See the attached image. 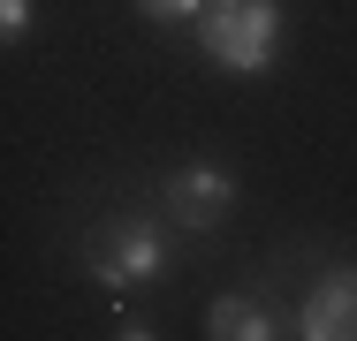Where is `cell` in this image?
Listing matches in <instances>:
<instances>
[{
	"label": "cell",
	"instance_id": "cell-1",
	"mask_svg": "<svg viewBox=\"0 0 357 341\" xmlns=\"http://www.w3.org/2000/svg\"><path fill=\"white\" fill-rule=\"evenodd\" d=\"M167 235H175V228H167V212L152 198H122V205H107L99 220H84L69 235V258H76V273H84L99 296H114V311H122L130 296L160 288L167 273L183 266V251H175Z\"/></svg>",
	"mask_w": 357,
	"mask_h": 341
},
{
	"label": "cell",
	"instance_id": "cell-2",
	"mask_svg": "<svg viewBox=\"0 0 357 341\" xmlns=\"http://www.w3.org/2000/svg\"><path fill=\"white\" fill-rule=\"evenodd\" d=\"M236 198H243V182H236V167L213 159V152H190V159H175V167L152 175V205H160L167 228L190 235V243H206L220 220L236 212Z\"/></svg>",
	"mask_w": 357,
	"mask_h": 341
},
{
	"label": "cell",
	"instance_id": "cell-3",
	"mask_svg": "<svg viewBox=\"0 0 357 341\" xmlns=\"http://www.w3.org/2000/svg\"><path fill=\"white\" fill-rule=\"evenodd\" d=\"M206 61L228 76H266L282 54V0H206V15L190 23Z\"/></svg>",
	"mask_w": 357,
	"mask_h": 341
},
{
	"label": "cell",
	"instance_id": "cell-4",
	"mask_svg": "<svg viewBox=\"0 0 357 341\" xmlns=\"http://www.w3.org/2000/svg\"><path fill=\"white\" fill-rule=\"evenodd\" d=\"M296 341H357V258H319L296 296Z\"/></svg>",
	"mask_w": 357,
	"mask_h": 341
},
{
	"label": "cell",
	"instance_id": "cell-5",
	"mask_svg": "<svg viewBox=\"0 0 357 341\" xmlns=\"http://www.w3.org/2000/svg\"><path fill=\"white\" fill-rule=\"evenodd\" d=\"M282 266H266L251 288H220L206 303V341H282Z\"/></svg>",
	"mask_w": 357,
	"mask_h": 341
},
{
	"label": "cell",
	"instance_id": "cell-6",
	"mask_svg": "<svg viewBox=\"0 0 357 341\" xmlns=\"http://www.w3.org/2000/svg\"><path fill=\"white\" fill-rule=\"evenodd\" d=\"M31 23H38V0H0V38H8V46H23Z\"/></svg>",
	"mask_w": 357,
	"mask_h": 341
},
{
	"label": "cell",
	"instance_id": "cell-7",
	"mask_svg": "<svg viewBox=\"0 0 357 341\" xmlns=\"http://www.w3.org/2000/svg\"><path fill=\"white\" fill-rule=\"evenodd\" d=\"M144 23H198L206 15V0H137Z\"/></svg>",
	"mask_w": 357,
	"mask_h": 341
},
{
	"label": "cell",
	"instance_id": "cell-8",
	"mask_svg": "<svg viewBox=\"0 0 357 341\" xmlns=\"http://www.w3.org/2000/svg\"><path fill=\"white\" fill-rule=\"evenodd\" d=\"M114 341H167V334H160V326H122Z\"/></svg>",
	"mask_w": 357,
	"mask_h": 341
}]
</instances>
